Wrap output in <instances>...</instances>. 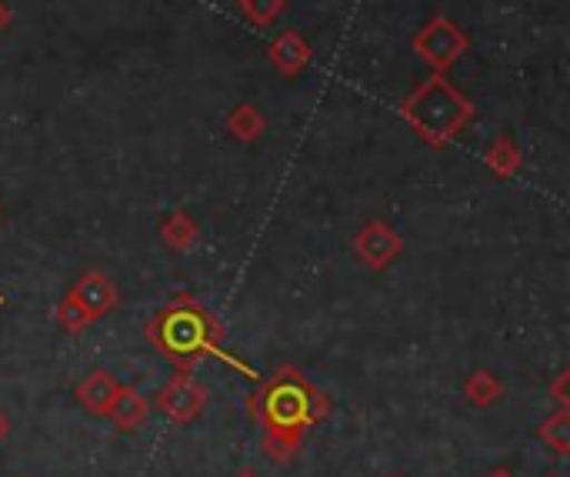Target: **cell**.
<instances>
[{"mask_svg": "<svg viewBox=\"0 0 570 477\" xmlns=\"http://www.w3.org/2000/svg\"><path fill=\"white\" fill-rule=\"evenodd\" d=\"M147 338L180 371H187L200 358H217L227 368H234L237 374H244L247 381H257V371L250 364H244L240 358H234V354L224 351V331H220V324L200 304H194L190 298H180L177 304L164 308L147 324Z\"/></svg>", "mask_w": 570, "mask_h": 477, "instance_id": "obj_1", "label": "cell"}, {"mask_svg": "<svg viewBox=\"0 0 570 477\" xmlns=\"http://www.w3.org/2000/svg\"><path fill=\"white\" fill-rule=\"evenodd\" d=\"M401 117L428 140L431 147H448L474 120V104L444 77L431 74L401 107Z\"/></svg>", "mask_w": 570, "mask_h": 477, "instance_id": "obj_2", "label": "cell"}, {"mask_svg": "<svg viewBox=\"0 0 570 477\" xmlns=\"http://www.w3.org/2000/svg\"><path fill=\"white\" fill-rule=\"evenodd\" d=\"M247 411L264 421V428H301L307 431L331 415V398L317 391L297 368H281Z\"/></svg>", "mask_w": 570, "mask_h": 477, "instance_id": "obj_3", "label": "cell"}, {"mask_svg": "<svg viewBox=\"0 0 570 477\" xmlns=\"http://www.w3.org/2000/svg\"><path fill=\"white\" fill-rule=\"evenodd\" d=\"M471 40L468 33L451 20V17H434L428 20L417 37H414V50L417 57L434 70V74H444L448 67H454L464 53H468Z\"/></svg>", "mask_w": 570, "mask_h": 477, "instance_id": "obj_4", "label": "cell"}, {"mask_svg": "<svg viewBox=\"0 0 570 477\" xmlns=\"http://www.w3.org/2000/svg\"><path fill=\"white\" fill-rule=\"evenodd\" d=\"M207 408V388L190 378V371L174 374L160 391H157V411L170 418L174 425H190L204 415Z\"/></svg>", "mask_w": 570, "mask_h": 477, "instance_id": "obj_5", "label": "cell"}, {"mask_svg": "<svg viewBox=\"0 0 570 477\" xmlns=\"http://www.w3.org/2000/svg\"><path fill=\"white\" fill-rule=\"evenodd\" d=\"M404 251L401 234L387 224V221H367L357 234H354V254L371 267V271H384L391 267Z\"/></svg>", "mask_w": 570, "mask_h": 477, "instance_id": "obj_6", "label": "cell"}, {"mask_svg": "<svg viewBox=\"0 0 570 477\" xmlns=\"http://www.w3.org/2000/svg\"><path fill=\"white\" fill-rule=\"evenodd\" d=\"M70 298L90 314V321H97V318H104L107 311L117 308L120 291L110 284V278H107L104 271H87V274L70 288Z\"/></svg>", "mask_w": 570, "mask_h": 477, "instance_id": "obj_7", "label": "cell"}, {"mask_svg": "<svg viewBox=\"0 0 570 477\" xmlns=\"http://www.w3.org/2000/svg\"><path fill=\"white\" fill-rule=\"evenodd\" d=\"M147 415H150V401L137 391V388H130V384H120L117 388V398H114V405H110V411H107V418H110V425L117 428V431H137L144 421H147Z\"/></svg>", "mask_w": 570, "mask_h": 477, "instance_id": "obj_8", "label": "cell"}, {"mask_svg": "<svg viewBox=\"0 0 570 477\" xmlns=\"http://www.w3.org/2000/svg\"><path fill=\"white\" fill-rule=\"evenodd\" d=\"M117 388L120 384H117V378L110 371H94L77 384V401H80L83 411H90L97 418H107V411H110V405L117 398Z\"/></svg>", "mask_w": 570, "mask_h": 477, "instance_id": "obj_9", "label": "cell"}, {"mask_svg": "<svg viewBox=\"0 0 570 477\" xmlns=\"http://www.w3.org/2000/svg\"><path fill=\"white\" fill-rule=\"evenodd\" d=\"M311 60V43L297 33V30H284L274 43H271V64L284 74V77H297Z\"/></svg>", "mask_w": 570, "mask_h": 477, "instance_id": "obj_10", "label": "cell"}, {"mask_svg": "<svg viewBox=\"0 0 570 477\" xmlns=\"http://www.w3.org/2000/svg\"><path fill=\"white\" fill-rule=\"evenodd\" d=\"M227 130H230L237 140L250 144V140H257V137L267 130V117H264L254 104H237V107L227 114Z\"/></svg>", "mask_w": 570, "mask_h": 477, "instance_id": "obj_11", "label": "cell"}, {"mask_svg": "<svg viewBox=\"0 0 570 477\" xmlns=\"http://www.w3.org/2000/svg\"><path fill=\"white\" fill-rule=\"evenodd\" d=\"M197 224L187 211H174L164 224H160V241L170 247V251H187L197 244Z\"/></svg>", "mask_w": 570, "mask_h": 477, "instance_id": "obj_12", "label": "cell"}, {"mask_svg": "<svg viewBox=\"0 0 570 477\" xmlns=\"http://www.w3.org/2000/svg\"><path fill=\"white\" fill-rule=\"evenodd\" d=\"M304 441L301 428H264V455L277 465H287Z\"/></svg>", "mask_w": 570, "mask_h": 477, "instance_id": "obj_13", "label": "cell"}, {"mask_svg": "<svg viewBox=\"0 0 570 477\" xmlns=\"http://www.w3.org/2000/svg\"><path fill=\"white\" fill-rule=\"evenodd\" d=\"M488 167L498 174V177H514L521 171V150L511 137H498L491 147H488Z\"/></svg>", "mask_w": 570, "mask_h": 477, "instance_id": "obj_14", "label": "cell"}, {"mask_svg": "<svg viewBox=\"0 0 570 477\" xmlns=\"http://www.w3.org/2000/svg\"><path fill=\"white\" fill-rule=\"evenodd\" d=\"M504 395V384L491 374V371H474L468 381H464V398L478 408H488L494 405L498 398Z\"/></svg>", "mask_w": 570, "mask_h": 477, "instance_id": "obj_15", "label": "cell"}, {"mask_svg": "<svg viewBox=\"0 0 570 477\" xmlns=\"http://www.w3.org/2000/svg\"><path fill=\"white\" fill-rule=\"evenodd\" d=\"M541 441L558 455V458H564L570 451V415L568 408H561L558 415H551L544 425H541Z\"/></svg>", "mask_w": 570, "mask_h": 477, "instance_id": "obj_16", "label": "cell"}, {"mask_svg": "<svg viewBox=\"0 0 570 477\" xmlns=\"http://www.w3.org/2000/svg\"><path fill=\"white\" fill-rule=\"evenodd\" d=\"M57 324H60L63 334H80V331H87L94 321H90V314L67 294V298L60 301V308H57Z\"/></svg>", "mask_w": 570, "mask_h": 477, "instance_id": "obj_17", "label": "cell"}, {"mask_svg": "<svg viewBox=\"0 0 570 477\" xmlns=\"http://www.w3.org/2000/svg\"><path fill=\"white\" fill-rule=\"evenodd\" d=\"M287 10V0H240V13L257 27H271Z\"/></svg>", "mask_w": 570, "mask_h": 477, "instance_id": "obj_18", "label": "cell"}, {"mask_svg": "<svg viewBox=\"0 0 570 477\" xmlns=\"http://www.w3.org/2000/svg\"><path fill=\"white\" fill-rule=\"evenodd\" d=\"M568 378L570 374H561V378H558V384H554V398H558V405H561V408L568 405V398H564V384H568Z\"/></svg>", "mask_w": 570, "mask_h": 477, "instance_id": "obj_19", "label": "cell"}, {"mask_svg": "<svg viewBox=\"0 0 570 477\" xmlns=\"http://www.w3.org/2000/svg\"><path fill=\"white\" fill-rule=\"evenodd\" d=\"M10 23H13V13H10V7H7V3L0 0V33H3V30H7Z\"/></svg>", "mask_w": 570, "mask_h": 477, "instance_id": "obj_20", "label": "cell"}, {"mask_svg": "<svg viewBox=\"0 0 570 477\" xmlns=\"http://www.w3.org/2000/svg\"><path fill=\"white\" fill-rule=\"evenodd\" d=\"M7 435H10V421H7V418H3V411H0V441H3Z\"/></svg>", "mask_w": 570, "mask_h": 477, "instance_id": "obj_21", "label": "cell"}, {"mask_svg": "<svg viewBox=\"0 0 570 477\" xmlns=\"http://www.w3.org/2000/svg\"><path fill=\"white\" fill-rule=\"evenodd\" d=\"M488 477H514V475H511L508 468H498V471H491V475H488Z\"/></svg>", "mask_w": 570, "mask_h": 477, "instance_id": "obj_22", "label": "cell"}, {"mask_svg": "<svg viewBox=\"0 0 570 477\" xmlns=\"http://www.w3.org/2000/svg\"><path fill=\"white\" fill-rule=\"evenodd\" d=\"M234 477H257L254 471H240V475H234Z\"/></svg>", "mask_w": 570, "mask_h": 477, "instance_id": "obj_23", "label": "cell"}, {"mask_svg": "<svg viewBox=\"0 0 570 477\" xmlns=\"http://www.w3.org/2000/svg\"><path fill=\"white\" fill-rule=\"evenodd\" d=\"M0 304H7V298H3V294H0Z\"/></svg>", "mask_w": 570, "mask_h": 477, "instance_id": "obj_24", "label": "cell"}, {"mask_svg": "<svg viewBox=\"0 0 570 477\" xmlns=\"http://www.w3.org/2000/svg\"><path fill=\"white\" fill-rule=\"evenodd\" d=\"M548 477H558V475H548Z\"/></svg>", "mask_w": 570, "mask_h": 477, "instance_id": "obj_25", "label": "cell"}]
</instances>
